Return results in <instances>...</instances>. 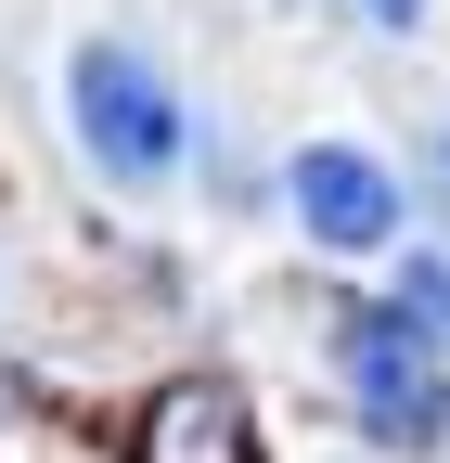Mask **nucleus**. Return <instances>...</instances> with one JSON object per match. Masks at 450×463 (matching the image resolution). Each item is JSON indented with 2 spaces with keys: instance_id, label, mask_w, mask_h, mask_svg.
I'll return each mask as SVG.
<instances>
[{
  "instance_id": "nucleus-1",
  "label": "nucleus",
  "mask_w": 450,
  "mask_h": 463,
  "mask_svg": "<svg viewBox=\"0 0 450 463\" xmlns=\"http://www.w3.org/2000/svg\"><path fill=\"white\" fill-rule=\"evenodd\" d=\"M65 103H78V142H90L103 181L155 194L167 167H181V90H167V65H155L142 39H78Z\"/></svg>"
},
{
  "instance_id": "nucleus-2",
  "label": "nucleus",
  "mask_w": 450,
  "mask_h": 463,
  "mask_svg": "<svg viewBox=\"0 0 450 463\" xmlns=\"http://www.w3.org/2000/svg\"><path fill=\"white\" fill-rule=\"evenodd\" d=\"M348 322V399L386 450H425L450 425V361H437V322L412 309H334Z\"/></svg>"
},
{
  "instance_id": "nucleus-3",
  "label": "nucleus",
  "mask_w": 450,
  "mask_h": 463,
  "mask_svg": "<svg viewBox=\"0 0 450 463\" xmlns=\"http://www.w3.org/2000/svg\"><path fill=\"white\" fill-rule=\"evenodd\" d=\"M284 194H296V219L322 232L334 258H361V245H386V232H399V181H386L361 142H309V155L284 167Z\"/></svg>"
},
{
  "instance_id": "nucleus-4",
  "label": "nucleus",
  "mask_w": 450,
  "mask_h": 463,
  "mask_svg": "<svg viewBox=\"0 0 450 463\" xmlns=\"http://www.w3.org/2000/svg\"><path fill=\"white\" fill-rule=\"evenodd\" d=\"M142 463H258V425H245V399L232 386H167L155 412L129 425Z\"/></svg>"
},
{
  "instance_id": "nucleus-5",
  "label": "nucleus",
  "mask_w": 450,
  "mask_h": 463,
  "mask_svg": "<svg viewBox=\"0 0 450 463\" xmlns=\"http://www.w3.org/2000/svg\"><path fill=\"white\" fill-rule=\"evenodd\" d=\"M399 309H412V322H437V335H450V258H412V270H399Z\"/></svg>"
},
{
  "instance_id": "nucleus-6",
  "label": "nucleus",
  "mask_w": 450,
  "mask_h": 463,
  "mask_svg": "<svg viewBox=\"0 0 450 463\" xmlns=\"http://www.w3.org/2000/svg\"><path fill=\"white\" fill-rule=\"evenodd\" d=\"M361 14H373V26H412V14H425V0H361Z\"/></svg>"
}]
</instances>
